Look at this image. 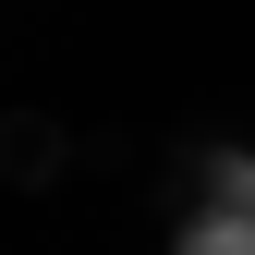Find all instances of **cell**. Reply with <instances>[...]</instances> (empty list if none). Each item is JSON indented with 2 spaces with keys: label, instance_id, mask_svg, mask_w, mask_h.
Returning <instances> with one entry per match:
<instances>
[{
  "label": "cell",
  "instance_id": "6da1fadb",
  "mask_svg": "<svg viewBox=\"0 0 255 255\" xmlns=\"http://www.w3.org/2000/svg\"><path fill=\"white\" fill-rule=\"evenodd\" d=\"M182 255H255V207H219V219H207V231H195V243H182Z\"/></svg>",
  "mask_w": 255,
  "mask_h": 255
},
{
  "label": "cell",
  "instance_id": "7a4b0ae2",
  "mask_svg": "<svg viewBox=\"0 0 255 255\" xmlns=\"http://www.w3.org/2000/svg\"><path fill=\"white\" fill-rule=\"evenodd\" d=\"M243 207H255V182H243Z\"/></svg>",
  "mask_w": 255,
  "mask_h": 255
}]
</instances>
